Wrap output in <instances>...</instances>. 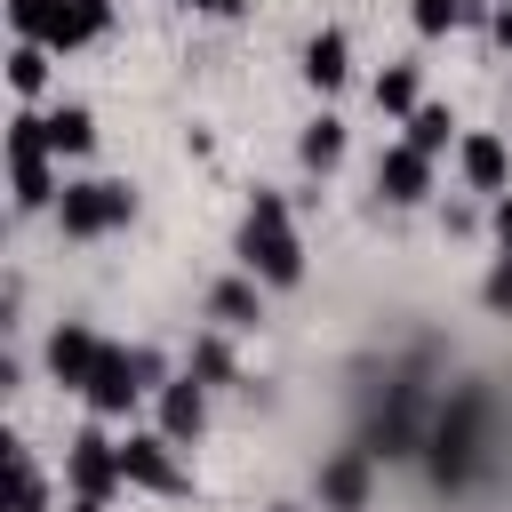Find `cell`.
I'll use <instances>...</instances> for the list:
<instances>
[{
  "label": "cell",
  "instance_id": "6da1fadb",
  "mask_svg": "<svg viewBox=\"0 0 512 512\" xmlns=\"http://www.w3.org/2000/svg\"><path fill=\"white\" fill-rule=\"evenodd\" d=\"M480 424H488V400L464 384L432 408V432H424V472L440 488H472L480 480Z\"/></svg>",
  "mask_w": 512,
  "mask_h": 512
},
{
  "label": "cell",
  "instance_id": "7a4b0ae2",
  "mask_svg": "<svg viewBox=\"0 0 512 512\" xmlns=\"http://www.w3.org/2000/svg\"><path fill=\"white\" fill-rule=\"evenodd\" d=\"M240 264H248V280H264V288H296V280H304V248H296V224H288V200H280V192H256V200H248Z\"/></svg>",
  "mask_w": 512,
  "mask_h": 512
},
{
  "label": "cell",
  "instance_id": "3957f363",
  "mask_svg": "<svg viewBox=\"0 0 512 512\" xmlns=\"http://www.w3.org/2000/svg\"><path fill=\"white\" fill-rule=\"evenodd\" d=\"M144 392H160V352H144V344H104V368H96V384L80 392L96 416H128Z\"/></svg>",
  "mask_w": 512,
  "mask_h": 512
},
{
  "label": "cell",
  "instance_id": "277c9868",
  "mask_svg": "<svg viewBox=\"0 0 512 512\" xmlns=\"http://www.w3.org/2000/svg\"><path fill=\"white\" fill-rule=\"evenodd\" d=\"M48 160H56V152H48V120L16 112V120H8V184H16V208H48V200H64Z\"/></svg>",
  "mask_w": 512,
  "mask_h": 512
},
{
  "label": "cell",
  "instance_id": "5b68a950",
  "mask_svg": "<svg viewBox=\"0 0 512 512\" xmlns=\"http://www.w3.org/2000/svg\"><path fill=\"white\" fill-rule=\"evenodd\" d=\"M56 216H64V232H72V240H104V232H120V224L136 216V192H128V184H112V176H88V184H64Z\"/></svg>",
  "mask_w": 512,
  "mask_h": 512
},
{
  "label": "cell",
  "instance_id": "8992f818",
  "mask_svg": "<svg viewBox=\"0 0 512 512\" xmlns=\"http://www.w3.org/2000/svg\"><path fill=\"white\" fill-rule=\"evenodd\" d=\"M64 480H72V496L80 504H104L128 472H120V440H104L96 424L88 432H72V448H64Z\"/></svg>",
  "mask_w": 512,
  "mask_h": 512
},
{
  "label": "cell",
  "instance_id": "52a82bcc",
  "mask_svg": "<svg viewBox=\"0 0 512 512\" xmlns=\"http://www.w3.org/2000/svg\"><path fill=\"white\" fill-rule=\"evenodd\" d=\"M424 384H392L384 392V416L368 424V456H416L424 448Z\"/></svg>",
  "mask_w": 512,
  "mask_h": 512
},
{
  "label": "cell",
  "instance_id": "ba28073f",
  "mask_svg": "<svg viewBox=\"0 0 512 512\" xmlns=\"http://www.w3.org/2000/svg\"><path fill=\"white\" fill-rule=\"evenodd\" d=\"M120 472H128V488H152V496H184V488H192L168 432H128V440H120Z\"/></svg>",
  "mask_w": 512,
  "mask_h": 512
},
{
  "label": "cell",
  "instance_id": "9c48e42d",
  "mask_svg": "<svg viewBox=\"0 0 512 512\" xmlns=\"http://www.w3.org/2000/svg\"><path fill=\"white\" fill-rule=\"evenodd\" d=\"M96 368H104V336H96L88 320H64V328L48 336V376H56L64 392H88Z\"/></svg>",
  "mask_w": 512,
  "mask_h": 512
},
{
  "label": "cell",
  "instance_id": "30bf717a",
  "mask_svg": "<svg viewBox=\"0 0 512 512\" xmlns=\"http://www.w3.org/2000/svg\"><path fill=\"white\" fill-rule=\"evenodd\" d=\"M368 480H376V456L368 448H336L320 464V504L328 512H368Z\"/></svg>",
  "mask_w": 512,
  "mask_h": 512
},
{
  "label": "cell",
  "instance_id": "8fae6325",
  "mask_svg": "<svg viewBox=\"0 0 512 512\" xmlns=\"http://www.w3.org/2000/svg\"><path fill=\"white\" fill-rule=\"evenodd\" d=\"M456 168H464V184L472 192H512V152H504V136H488V128H472L464 144H456Z\"/></svg>",
  "mask_w": 512,
  "mask_h": 512
},
{
  "label": "cell",
  "instance_id": "7c38bea8",
  "mask_svg": "<svg viewBox=\"0 0 512 512\" xmlns=\"http://www.w3.org/2000/svg\"><path fill=\"white\" fill-rule=\"evenodd\" d=\"M376 192H384L392 208L424 200V192H432V152H416V144H392V152L376 160Z\"/></svg>",
  "mask_w": 512,
  "mask_h": 512
},
{
  "label": "cell",
  "instance_id": "4fadbf2b",
  "mask_svg": "<svg viewBox=\"0 0 512 512\" xmlns=\"http://www.w3.org/2000/svg\"><path fill=\"white\" fill-rule=\"evenodd\" d=\"M200 424H208V384H192V376L160 384V432L184 448V440H200Z\"/></svg>",
  "mask_w": 512,
  "mask_h": 512
},
{
  "label": "cell",
  "instance_id": "5bb4252c",
  "mask_svg": "<svg viewBox=\"0 0 512 512\" xmlns=\"http://www.w3.org/2000/svg\"><path fill=\"white\" fill-rule=\"evenodd\" d=\"M304 80H312V88H320V96H328V88H344V80H352V40H344V32H336V24H328V32H312V40H304Z\"/></svg>",
  "mask_w": 512,
  "mask_h": 512
},
{
  "label": "cell",
  "instance_id": "9a60e30c",
  "mask_svg": "<svg viewBox=\"0 0 512 512\" xmlns=\"http://www.w3.org/2000/svg\"><path fill=\"white\" fill-rule=\"evenodd\" d=\"M8 512H48V480L24 456V440H8Z\"/></svg>",
  "mask_w": 512,
  "mask_h": 512
},
{
  "label": "cell",
  "instance_id": "2e32d148",
  "mask_svg": "<svg viewBox=\"0 0 512 512\" xmlns=\"http://www.w3.org/2000/svg\"><path fill=\"white\" fill-rule=\"evenodd\" d=\"M64 8H72V0H8V24H16V40H40V48H56V32H64Z\"/></svg>",
  "mask_w": 512,
  "mask_h": 512
},
{
  "label": "cell",
  "instance_id": "e0dca14e",
  "mask_svg": "<svg viewBox=\"0 0 512 512\" xmlns=\"http://www.w3.org/2000/svg\"><path fill=\"white\" fill-rule=\"evenodd\" d=\"M208 312H216L224 328H256V320H264V304H256V280H216V288H208Z\"/></svg>",
  "mask_w": 512,
  "mask_h": 512
},
{
  "label": "cell",
  "instance_id": "ac0fdd59",
  "mask_svg": "<svg viewBox=\"0 0 512 512\" xmlns=\"http://www.w3.org/2000/svg\"><path fill=\"white\" fill-rule=\"evenodd\" d=\"M88 144H96V120H88L80 104H64V112H48V152H56V160H80Z\"/></svg>",
  "mask_w": 512,
  "mask_h": 512
},
{
  "label": "cell",
  "instance_id": "d6986e66",
  "mask_svg": "<svg viewBox=\"0 0 512 512\" xmlns=\"http://www.w3.org/2000/svg\"><path fill=\"white\" fill-rule=\"evenodd\" d=\"M296 152H304V168H312V176H328V168L344 160V120H328V112H320V120L296 136Z\"/></svg>",
  "mask_w": 512,
  "mask_h": 512
},
{
  "label": "cell",
  "instance_id": "ffe728a7",
  "mask_svg": "<svg viewBox=\"0 0 512 512\" xmlns=\"http://www.w3.org/2000/svg\"><path fill=\"white\" fill-rule=\"evenodd\" d=\"M112 24V0H72L64 8V32H56V48H80V40H96Z\"/></svg>",
  "mask_w": 512,
  "mask_h": 512
},
{
  "label": "cell",
  "instance_id": "44dd1931",
  "mask_svg": "<svg viewBox=\"0 0 512 512\" xmlns=\"http://www.w3.org/2000/svg\"><path fill=\"white\" fill-rule=\"evenodd\" d=\"M8 80H16V96H40V88H48V48H40V40H16Z\"/></svg>",
  "mask_w": 512,
  "mask_h": 512
},
{
  "label": "cell",
  "instance_id": "7402d4cb",
  "mask_svg": "<svg viewBox=\"0 0 512 512\" xmlns=\"http://www.w3.org/2000/svg\"><path fill=\"white\" fill-rule=\"evenodd\" d=\"M376 112H416V64H384V80H376Z\"/></svg>",
  "mask_w": 512,
  "mask_h": 512
},
{
  "label": "cell",
  "instance_id": "603a6c76",
  "mask_svg": "<svg viewBox=\"0 0 512 512\" xmlns=\"http://www.w3.org/2000/svg\"><path fill=\"white\" fill-rule=\"evenodd\" d=\"M448 136H456V120H448L440 104H416V112H408V136H400V144H416V152H440Z\"/></svg>",
  "mask_w": 512,
  "mask_h": 512
},
{
  "label": "cell",
  "instance_id": "cb8c5ba5",
  "mask_svg": "<svg viewBox=\"0 0 512 512\" xmlns=\"http://www.w3.org/2000/svg\"><path fill=\"white\" fill-rule=\"evenodd\" d=\"M192 376H200V384H232V352H224L216 336H200V344H192Z\"/></svg>",
  "mask_w": 512,
  "mask_h": 512
},
{
  "label": "cell",
  "instance_id": "d4e9b609",
  "mask_svg": "<svg viewBox=\"0 0 512 512\" xmlns=\"http://www.w3.org/2000/svg\"><path fill=\"white\" fill-rule=\"evenodd\" d=\"M480 304H488V312H512V256H496V264H488V280H480Z\"/></svg>",
  "mask_w": 512,
  "mask_h": 512
},
{
  "label": "cell",
  "instance_id": "484cf974",
  "mask_svg": "<svg viewBox=\"0 0 512 512\" xmlns=\"http://www.w3.org/2000/svg\"><path fill=\"white\" fill-rule=\"evenodd\" d=\"M408 16H416V32H448V24H464V0H416Z\"/></svg>",
  "mask_w": 512,
  "mask_h": 512
},
{
  "label": "cell",
  "instance_id": "4316f807",
  "mask_svg": "<svg viewBox=\"0 0 512 512\" xmlns=\"http://www.w3.org/2000/svg\"><path fill=\"white\" fill-rule=\"evenodd\" d=\"M496 240H504V256H512V192L496 200Z\"/></svg>",
  "mask_w": 512,
  "mask_h": 512
},
{
  "label": "cell",
  "instance_id": "83f0119b",
  "mask_svg": "<svg viewBox=\"0 0 512 512\" xmlns=\"http://www.w3.org/2000/svg\"><path fill=\"white\" fill-rule=\"evenodd\" d=\"M176 8H200V16H232L240 0H176Z\"/></svg>",
  "mask_w": 512,
  "mask_h": 512
},
{
  "label": "cell",
  "instance_id": "f1b7e54d",
  "mask_svg": "<svg viewBox=\"0 0 512 512\" xmlns=\"http://www.w3.org/2000/svg\"><path fill=\"white\" fill-rule=\"evenodd\" d=\"M496 40H504V48H512V8H496Z\"/></svg>",
  "mask_w": 512,
  "mask_h": 512
},
{
  "label": "cell",
  "instance_id": "f546056e",
  "mask_svg": "<svg viewBox=\"0 0 512 512\" xmlns=\"http://www.w3.org/2000/svg\"><path fill=\"white\" fill-rule=\"evenodd\" d=\"M72 512H104V504H80V496H72Z\"/></svg>",
  "mask_w": 512,
  "mask_h": 512
},
{
  "label": "cell",
  "instance_id": "4dcf8cb0",
  "mask_svg": "<svg viewBox=\"0 0 512 512\" xmlns=\"http://www.w3.org/2000/svg\"><path fill=\"white\" fill-rule=\"evenodd\" d=\"M264 512H296V504H264Z\"/></svg>",
  "mask_w": 512,
  "mask_h": 512
},
{
  "label": "cell",
  "instance_id": "1f68e13d",
  "mask_svg": "<svg viewBox=\"0 0 512 512\" xmlns=\"http://www.w3.org/2000/svg\"><path fill=\"white\" fill-rule=\"evenodd\" d=\"M504 8H512V0H504Z\"/></svg>",
  "mask_w": 512,
  "mask_h": 512
}]
</instances>
